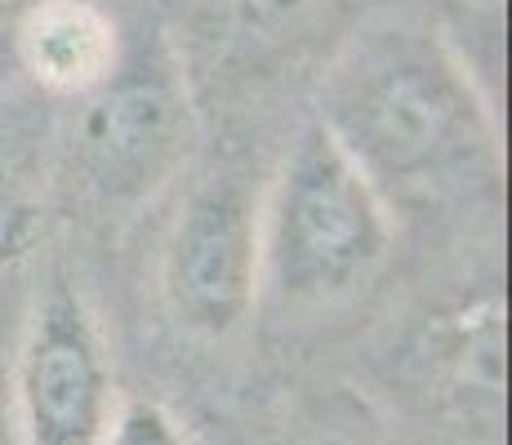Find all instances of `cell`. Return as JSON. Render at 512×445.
Masks as SVG:
<instances>
[{
  "label": "cell",
  "instance_id": "obj_1",
  "mask_svg": "<svg viewBox=\"0 0 512 445\" xmlns=\"http://www.w3.org/2000/svg\"><path fill=\"white\" fill-rule=\"evenodd\" d=\"M317 125L388 205L464 192L499 170L495 121L464 63L410 27H374L343 49Z\"/></svg>",
  "mask_w": 512,
  "mask_h": 445
},
{
  "label": "cell",
  "instance_id": "obj_2",
  "mask_svg": "<svg viewBox=\"0 0 512 445\" xmlns=\"http://www.w3.org/2000/svg\"><path fill=\"white\" fill-rule=\"evenodd\" d=\"M388 250V201L321 125H308L259 214L268 281L290 303L330 308L366 290L388 263Z\"/></svg>",
  "mask_w": 512,
  "mask_h": 445
},
{
  "label": "cell",
  "instance_id": "obj_3",
  "mask_svg": "<svg viewBox=\"0 0 512 445\" xmlns=\"http://www.w3.org/2000/svg\"><path fill=\"white\" fill-rule=\"evenodd\" d=\"M23 445H98L116 414V379L85 299L67 281L36 303L9 365Z\"/></svg>",
  "mask_w": 512,
  "mask_h": 445
},
{
  "label": "cell",
  "instance_id": "obj_4",
  "mask_svg": "<svg viewBox=\"0 0 512 445\" xmlns=\"http://www.w3.org/2000/svg\"><path fill=\"white\" fill-rule=\"evenodd\" d=\"M259 276V205L232 178L201 183L165 245L161 290L174 325L210 343L228 339L254 308Z\"/></svg>",
  "mask_w": 512,
  "mask_h": 445
},
{
  "label": "cell",
  "instance_id": "obj_5",
  "mask_svg": "<svg viewBox=\"0 0 512 445\" xmlns=\"http://www.w3.org/2000/svg\"><path fill=\"white\" fill-rule=\"evenodd\" d=\"M187 143L183 85L161 58L116 67L76 125V170L103 205L143 201L179 165Z\"/></svg>",
  "mask_w": 512,
  "mask_h": 445
},
{
  "label": "cell",
  "instance_id": "obj_6",
  "mask_svg": "<svg viewBox=\"0 0 512 445\" xmlns=\"http://www.w3.org/2000/svg\"><path fill=\"white\" fill-rule=\"evenodd\" d=\"M14 54L49 94H94L121 67V27L98 0H32L14 23Z\"/></svg>",
  "mask_w": 512,
  "mask_h": 445
},
{
  "label": "cell",
  "instance_id": "obj_7",
  "mask_svg": "<svg viewBox=\"0 0 512 445\" xmlns=\"http://www.w3.org/2000/svg\"><path fill=\"white\" fill-rule=\"evenodd\" d=\"M339 5L343 0H201L192 14V36L210 63L254 72L308 45Z\"/></svg>",
  "mask_w": 512,
  "mask_h": 445
},
{
  "label": "cell",
  "instance_id": "obj_8",
  "mask_svg": "<svg viewBox=\"0 0 512 445\" xmlns=\"http://www.w3.org/2000/svg\"><path fill=\"white\" fill-rule=\"evenodd\" d=\"M98 445H192L179 414L156 397H121Z\"/></svg>",
  "mask_w": 512,
  "mask_h": 445
},
{
  "label": "cell",
  "instance_id": "obj_9",
  "mask_svg": "<svg viewBox=\"0 0 512 445\" xmlns=\"http://www.w3.org/2000/svg\"><path fill=\"white\" fill-rule=\"evenodd\" d=\"M0 445H23L14 423V388H9V365H0Z\"/></svg>",
  "mask_w": 512,
  "mask_h": 445
}]
</instances>
